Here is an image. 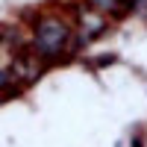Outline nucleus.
Returning a JSON list of instances; mask_svg holds the SVG:
<instances>
[{
  "mask_svg": "<svg viewBox=\"0 0 147 147\" xmlns=\"http://www.w3.org/2000/svg\"><path fill=\"white\" fill-rule=\"evenodd\" d=\"M88 6L94 12H100V15H106V12H115L121 6V0H88Z\"/></svg>",
  "mask_w": 147,
  "mask_h": 147,
  "instance_id": "4",
  "label": "nucleus"
},
{
  "mask_svg": "<svg viewBox=\"0 0 147 147\" xmlns=\"http://www.w3.org/2000/svg\"><path fill=\"white\" fill-rule=\"evenodd\" d=\"M38 62L35 59H18L15 65H12V80H21V82H32L38 77Z\"/></svg>",
  "mask_w": 147,
  "mask_h": 147,
  "instance_id": "3",
  "label": "nucleus"
},
{
  "mask_svg": "<svg viewBox=\"0 0 147 147\" xmlns=\"http://www.w3.org/2000/svg\"><path fill=\"white\" fill-rule=\"evenodd\" d=\"M35 47L41 56H59L71 47V30L65 21H59L53 15H47L35 27Z\"/></svg>",
  "mask_w": 147,
  "mask_h": 147,
  "instance_id": "1",
  "label": "nucleus"
},
{
  "mask_svg": "<svg viewBox=\"0 0 147 147\" xmlns=\"http://www.w3.org/2000/svg\"><path fill=\"white\" fill-rule=\"evenodd\" d=\"M103 27H106V15H100L94 9L80 12V38H94Z\"/></svg>",
  "mask_w": 147,
  "mask_h": 147,
  "instance_id": "2",
  "label": "nucleus"
}]
</instances>
